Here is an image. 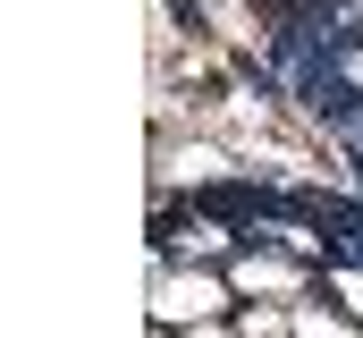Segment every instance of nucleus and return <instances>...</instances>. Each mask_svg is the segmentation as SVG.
Wrapping results in <instances>:
<instances>
[{
    "mask_svg": "<svg viewBox=\"0 0 363 338\" xmlns=\"http://www.w3.org/2000/svg\"><path fill=\"white\" fill-rule=\"evenodd\" d=\"M161 322H211L220 313V288L211 279H161V305H152Z\"/></svg>",
    "mask_w": 363,
    "mask_h": 338,
    "instance_id": "f257e3e1",
    "label": "nucleus"
},
{
    "mask_svg": "<svg viewBox=\"0 0 363 338\" xmlns=\"http://www.w3.org/2000/svg\"><path fill=\"white\" fill-rule=\"evenodd\" d=\"M194 338H228V330H194Z\"/></svg>",
    "mask_w": 363,
    "mask_h": 338,
    "instance_id": "f03ea898",
    "label": "nucleus"
}]
</instances>
